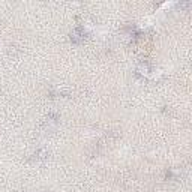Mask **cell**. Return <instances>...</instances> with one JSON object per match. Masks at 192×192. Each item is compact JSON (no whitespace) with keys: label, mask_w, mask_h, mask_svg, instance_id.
Listing matches in <instances>:
<instances>
[{"label":"cell","mask_w":192,"mask_h":192,"mask_svg":"<svg viewBox=\"0 0 192 192\" xmlns=\"http://www.w3.org/2000/svg\"><path fill=\"white\" fill-rule=\"evenodd\" d=\"M84 38H86V32L81 29V27H78L74 30V33L71 35V41L74 42V44H81L84 41Z\"/></svg>","instance_id":"1"}]
</instances>
